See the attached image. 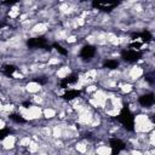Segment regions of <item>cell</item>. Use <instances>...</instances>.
<instances>
[{"label": "cell", "mask_w": 155, "mask_h": 155, "mask_svg": "<svg viewBox=\"0 0 155 155\" xmlns=\"http://www.w3.org/2000/svg\"><path fill=\"white\" fill-rule=\"evenodd\" d=\"M62 134H63V128L59 126V124H56V125L52 127L51 137H52L53 139H61V138H62Z\"/></svg>", "instance_id": "8fae6325"}, {"label": "cell", "mask_w": 155, "mask_h": 155, "mask_svg": "<svg viewBox=\"0 0 155 155\" xmlns=\"http://www.w3.org/2000/svg\"><path fill=\"white\" fill-rule=\"evenodd\" d=\"M97 90H98V86H97L96 84H90V85L85 86V92H86V93H93V92H96Z\"/></svg>", "instance_id": "2e32d148"}, {"label": "cell", "mask_w": 155, "mask_h": 155, "mask_svg": "<svg viewBox=\"0 0 155 155\" xmlns=\"http://www.w3.org/2000/svg\"><path fill=\"white\" fill-rule=\"evenodd\" d=\"M65 42H67V44H75V42H78V36H76L75 34H71V33H70V34L67 36Z\"/></svg>", "instance_id": "ac0fdd59"}, {"label": "cell", "mask_w": 155, "mask_h": 155, "mask_svg": "<svg viewBox=\"0 0 155 155\" xmlns=\"http://www.w3.org/2000/svg\"><path fill=\"white\" fill-rule=\"evenodd\" d=\"M54 74H56V78L57 79L63 80V79L68 78L71 74V67H69V65H62L58 69H56Z\"/></svg>", "instance_id": "5b68a950"}, {"label": "cell", "mask_w": 155, "mask_h": 155, "mask_svg": "<svg viewBox=\"0 0 155 155\" xmlns=\"http://www.w3.org/2000/svg\"><path fill=\"white\" fill-rule=\"evenodd\" d=\"M113 148L108 144H98L94 147V155H111Z\"/></svg>", "instance_id": "8992f818"}, {"label": "cell", "mask_w": 155, "mask_h": 155, "mask_svg": "<svg viewBox=\"0 0 155 155\" xmlns=\"http://www.w3.org/2000/svg\"><path fill=\"white\" fill-rule=\"evenodd\" d=\"M0 68H1V63H0Z\"/></svg>", "instance_id": "603a6c76"}, {"label": "cell", "mask_w": 155, "mask_h": 155, "mask_svg": "<svg viewBox=\"0 0 155 155\" xmlns=\"http://www.w3.org/2000/svg\"><path fill=\"white\" fill-rule=\"evenodd\" d=\"M61 63H62V59H61V58H58V57H48V59H47V62H46V65L53 68L54 65H58V64H61Z\"/></svg>", "instance_id": "5bb4252c"}, {"label": "cell", "mask_w": 155, "mask_h": 155, "mask_svg": "<svg viewBox=\"0 0 155 155\" xmlns=\"http://www.w3.org/2000/svg\"><path fill=\"white\" fill-rule=\"evenodd\" d=\"M117 88H120L121 93H124V94H130V93L133 92V90H134L133 84H132V82H128V81L117 84Z\"/></svg>", "instance_id": "ba28073f"}, {"label": "cell", "mask_w": 155, "mask_h": 155, "mask_svg": "<svg viewBox=\"0 0 155 155\" xmlns=\"http://www.w3.org/2000/svg\"><path fill=\"white\" fill-rule=\"evenodd\" d=\"M17 136L16 134H7L1 140V149L2 150H13L16 148Z\"/></svg>", "instance_id": "7a4b0ae2"}, {"label": "cell", "mask_w": 155, "mask_h": 155, "mask_svg": "<svg viewBox=\"0 0 155 155\" xmlns=\"http://www.w3.org/2000/svg\"><path fill=\"white\" fill-rule=\"evenodd\" d=\"M24 88H25V92L27 93H31V94H35V93H39L41 92L44 88H42V85L38 81H28L25 85H24Z\"/></svg>", "instance_id": "277c9868"}, {"label": "cell", "mask_w": 155, "mask_h": 155, "mask_svg": "<svg viewBox=\"0 0 155 155\" xmlns=\"http://www.w3.org/2000/svg\"><path fill=\"white\" fill-rule=\"evenodd\" d=\"M15 109H16V105H15L13 103H6V104H4L2 113H4V114H10V113H12Z\"/></svg>", "instance_id": "9a60e30c"}, {"label": "cell", "mask_w": 155, "mask_h": 155, "mask_svg": "<svg viewBox=\"0 0 155 155\" xmlns=\"http://www.w3.org/2000/svg\"><path fill=\"white\" fill-rule=\"evenodd\" d=\"M6 125H7V124H6V120L0 116V130H4V128L6 127Z\"/></svg>", "instance_id": "44dd1931"}, {"label": "cell", "mask_w": 155, "mask_h": 155, "mask_svg": "<svg viewBox=\"0 0 155 155\" xmlns=\"http://www.w3.org/2000/svg\"><path fill=\"white\" fill-rule=\"evenodd\" d=\"M30 140H31V136H28V134L22 136V137L18 139V145H19L21 148H24V149H25V148H28Z\"/></svg>", "instance_id": "4fadbf2b"}, {"label": "cell", "mask_w": 155, "mask_h": 155, "mask_svg": "<svg viewBox=\"0 0 155 155\" xmlns=\"http://www.w3.org/2000/svg\"><path fill=\"white\" fill-rule=\"evenodd\" d=\"M27 150H28L29 154H38L40 151V143L31 139L29 145H28V148H27Z\"/></svg>", "instance_id": "7c38bea8"}, {"label": "cell", "mask_w": 155, "mask_h": 155, "mask_svg": "<svg viewBox=\"0 0 155 155\" xmlns=\"http://www.w3.org/2000/svg\"><path fill=\"white\" fill-rule=\"evenodd\" d=\"M128 153H130V155H143V151L140 149H132Z\"/></svg>", "instance_id": "ffe728a7"}, {"label": "cell", "mask_w": 155, "mask_h": 155, "mask_svg": "<svg viewBox=\"0 0 155 155\" xmlns=\"http://www.w3.org/2000/svg\"><path fill=\"white\" fill-rule=\"evenodd\" d=\"M137 109H138V108H137V104H136V102H134V103H132V104H131V107H130V110L133 113V111H134V110H137Z\"/></svg>", "instance_id": "7402d4cb"}, {"label": "cell", "mask_w": 155, "mask_h": 155, "mask_svg": "<svg viewBox=\"0 0 155 155\" xmlns=\"http://www.w3.org/2000/svg\"><path fill=\"white\" fill-rule=\"evenodd\" d=\"M149 120H150V115L140 113V114H137L134 116V125H143V124H145Z\"/></svg>", "instance_id": "30bf717a"}, {"label": "cell", "mask_w": 155, "mask_h": 155, "mask_svg": "<svg viewBox=\"0 0 155 155\" xmlns=\"http://www.w3.org/2000/svg\"><path fill=\"white\" fill-rule=\"evenodd\" d=\"M74 21H75L78 28H79V27H85V25H86V19L82 18V17H80V16H76V17L74 18Z\"/></svg>", "instance_id": "e0dca14e"}, {"label": "cell", "mask_w": 155, "mask_h": 155, "mask_svg": "<svg viewBox=\"0 0 155 155\" xmlns=\"http://www.w3.org/2000/svg\"><path fill=\"white\" fill-rule=\"evenodd\" d=\"M57 116V109L52 108V107H46L42 109V117L45 120H53Z\"/></svg>", "instance_id": "52a82bcc"}, {"label": "cell", "mask_w": 155, "mask_h": 155, "mask_svg": "<svg viewBox=\"0 0 155 155\" xmlns=\"http://www.w3.org/2000/svg\"><path fill=\"white\" fill-rule=\"evenodd\" d=\"M88 143H87V140H81V142H76L75 144H74V149H75V151L76 153H79L80 155H85L86 154V151H87V149H88Z\"/></svg>", "instance_id": "9c48e42d"}, {"label": "cell", "mask_w": 155, "mask_h": 155, "mask_svg": "<svg viewBox=\"0 0 155 155\" xmlns=\"http://www.w3.org/2000/svg\"><path fill=\"white\" fill-rule=\"evenodd\" d=\"M143 74H144V69H143L140 65L134 64V65H132L131 68L127 69V71H126V78H125V79H127L128 82H136L137 80L142 79Z\"/></svg>", "instance_id": "6da1fadb"}, {"label": "cell", "mask_w": 155, "mask_h": 155, "mask_svg": "<svg viewBox=\"0 0 155 155\" xmlns=\"http://www.w3.org/2000/svg\"><path fill=\"white\" fill-rule=\"evenodd\" d=\"M12 78H13L15 80H23L25 76H24V75H23V74L17 69V70H15V71L12 73Z\"/></svg>", "instance_id": "d6986e66"}, {"label": "cell", "mask_w": 155, "mask_h": 155, "mask_svg": "<svg viewBox=\"0 0 155 155\" xmlns=\"http://www.w3.org/2000/svg\"><path fill=\"white\" fill-rule=\"evenodd\" d=\"M48 28H50V23L48 22H36L29 29V31L33 35H42V34L48 31Z\"/></svg>", "instance_id": "3957f363"}]
</instances>
